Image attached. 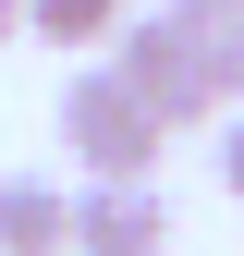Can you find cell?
I'll use <instances>...</instances> for the list:
<instances>
[{
  "label": "cell",
  "instance_id": "6da1fadb",
  "mask_svg": "<svg viewBox=\"0 0 244 256\" xmlns=\"http://www.w3.org/2000/svg\"><path fill=\"white\" fill-rule=\"evenodd\" d=\"M159 134H171V122L146 110L110 61L61 86V146H74V171H86V183H159Z\"/></svg>",
  "mask_w": 244,
  "mask_h": 256
},
{
  "label": "cell",
  "instance_id": "7a4b0ae2",
  "mask_svg": "<svg viewBox=\"0 0 244 256\" xmlns=\"http://www.w3.org/2000/svg\"><path fill=\"white\" fill-rule=\"evenodd\" d=\"M110 74L134 86L171 134H183V122H220V98H208V74H196V49H183L171 12H134V24H122V37H110Z\"/></svg>",
  "mask_w": 244,
  "mask_h": 256
},
{
  "label": "cell",
  "instance_id": "3957f363",
  "mask_svg": "<svg viewBox=\"0 0 244 256\" xmlns=\"http://www.w3.org/2000/svg\"><path fill=\"white\" fill-rule=\"evenodd\" d=\"M159 244H171L159 183H86L74 196V256H159Z\"/></svg>",
  "mask_w": 244,
  "mask_h": 256
},
{
  "label": "cell",
  "instance_id": "277c9868",
  "mask_svg": "<svg viewBox=\"0 0 244 256\" xmlns=\"http://www.w3.org/2000/svg\"><path fill=\"white\" fill-rule=\"evenodd\" d=\"M159 12L183 24V49H196L208 98H220V110H244V0H159Z\"/></svg>",
  "mask_w": 244,
  "mask_h": 256
},
{
  "label": "cell",
  "instance_id": "5b68a950",
  "mask_svg": "<svg viewBox=\"0 0 244 256\" xmlns=\"http://www.w3.org/2000/svg\"><path fill=\"white\" fill-rule=\"evenodd\" d=\"M0 256H74V196L37 171H12L0 183Z\"/></svg>",
  "mask_w": 244,
  "mask_h": 256
},
{
  "label": "cell",
  "instance_id": "8992f818",
  "mask_svg": "<svg viewBox=\"0 0 244 256\" xmlns=\"http://www.w3.org/2000/svg\"><path fill=\"white\" fill-rule=\"evenodd\" d=\"M122 0H24V37H49V49H110L122 37Z\"/></svg>",
  "mask_w": 244,
  "mask_h": 256
},
{
  "label": "cell",
  "instance_id": "52a82bcc",
  "mask_svg": "<svg viewBox=\"0 0 244 256\" xmlns=\"http://www.w3.org/2000/svg\"><path fill=\"white\" fill-rule=\"evenodd\" d=\"M220 196H244V110H220Z\"/></svg>",
  "mask_w": 244,
  "mask_h": 256
},
{
  "label": "cell",
  "instance_id": "ba28073f",
  "mask_svg": "<svg viewBox=\"0 0 244 256\" xmlns=\"http://www.w3.org/2000/svg\"><path fill=\"white\" fill-rule=\"evenodd\" d=\"M12 37H24V0H0V49H12Z\"/></svg>",
  "mask_w": 244,
  "mask_h": 256
}]
</instances>
